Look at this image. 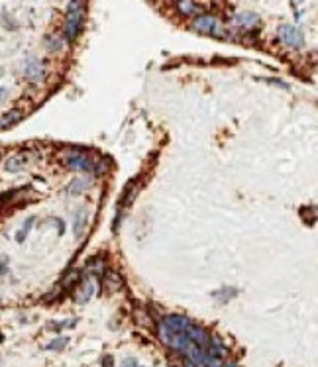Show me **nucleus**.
<instances>
[{"label":"nucleus","instance_id":"1","mask_svg":"<svg viewBox=\"0 0 318 367\" xmlns=\"http://www.w3.org/2000/svg\"><path fill=\"white\" fill-rule=\"evenodd\" d=\"M84 14H86L84 0H71L69 2L67 14H65V38L69 41H75L79 38L82 24H84Z\"/></svg>","mask_w":318,"mask_h":367},{"label":"nucleus","instance_id":"2","mask_svg":"<svg viewBox=\"0 0 318 367\" xmlns=\"http://www.w3.org/2000/svg\"><path fill=\"white\" fill-rule=\"evenodd\" d=\"M61 163L65 165L67 169H73V171H84V173H100L98 167H102L100 163H96L94 159H90L86 153H80V151H65L61 155Z\"/></svg>","mask_w":318,"mask_h":367},{"label":"nucleus","instance_id":"3","mask_svg":"<svg viewBox=\"0 0 318 367\" xmlns=\"http://www.w3.org/2000/svg\"><path fill=\"white\" fill-rule=\"evenodd\" d=\"M193 30L199 32V34H204V36H216V38H222V28L218 24V20L210 14H202V16H197L195 22H193Z\"/></svg>","mask_w":318,"mask_h":367},{"label":"nucleus","instance_id":"4","mask_svg":"<svg viewBox=\"0 0 318 367\" xmlns=\"http://www.w3.org/2000/svg\"><path fill=\"white\" fill-rule=\"evenodd\" d=\"M277 36H279V40L283 41L287 47H291V49H299V47H303V43H305L303 32H301L299 28H295V26H289V24L279 26Z\"/></svg>","mask_w":318,"mask_h":367},{"label":"nucleus","instance_id":"5","mask_svg":"<svg viewBox=\"0 0 318 367\" xmlns=\"http://www.w3.org/2000/svg\"><path fill=\"white\" fill-rule=\"evenodd\" d=\"M22 71H24V77L30 82H40L45 77V69H43L40 59H36V57H28L22 65Z\"/></svg>","mask_w":318,"mask_h":367},{"label":"nucleus","instance_id":"6","mask_svg":"<svg viewBox=\"0 0 318 367\" xmlns=\"http://www.w3.org/2000/svg\"><path fill=\"white\" fill-rule=\"evenodd\" d=\"M92 294H94V281L90 277H82L79 281V285H77V289H75V293H73L75 300L79 304H84V302H88L92 298Z\"/></svg>","mask_w":318,"mask_h":367},{"label":"nucleus","instance_id":"7","mask_svg":"<svg viewBox=\"0 0 318 367\" xmlns=\"http://www.w3.org/2000/svg\"><path fill=\"white\" fill-rule=\"evenodd\" d=\"M234 24L239 26V28L249 30V28H253V26L259 24V16L253 14V12H241V14H238V16L234 18Z\"/></svg>","mask_w":318,"mask_h":367},{"label":"nucleus","instance_id":"8","mask_svg":"<svg viewBox=\"0 0 318 367\" xmlns=\"http://www.w3.org/2000/svg\"><path fill=\"white\" fill-rule=\"evenodd\" d=\"M24 167H26V157L24 155H10L4 161V171H8V173H20Z\"/></svg>","mask_w":318,"mask_h":367},{"label":"nucleus","instance_id":"9","mask_svg":"<svg viewBox=\"0 0 318 367\" xmlns=\"http://www.w3.org/2000/svg\"><path fill=\"white\" fill-rule=\"evenodd\" d=\"M20 120H22V112H20V110H10V112L2 114V116H0V132L12 128L14 124H18Z\"/></svg>","mask_w":318,"mask_h":367},{"label":"nucleus","instance_id":"10","mask_svg":"<svg viewBox=\"0 0 318 367\" xmlns=\"http://www.w3.org/2000/svg\"><path fill=\"white\" fill-rule=\"evenodd\" d=\"M34 222H36V218L34 216H30L24 224H22V228L18 230V234H16V242L18 244H22L26 238H28V234H30V230H32V226H34Z\"/></svg>","mask_w":318,"mask_h":367},{"label":"nucleus","instance_id":"11","mask_svg":"<svg viewBox=\"0 0 318 367\" xmlns=\"http://www.w3.org/2000/svg\"><path fill=\"white\" fill-rule=\"evenodd\" d=\"M177 10L183 16H193L197 12V4L193 0H177Z\"/></svg>","mask_w":318,"mask_h":367},{"label":"nucleus","instance_id":"12","mask_svg":"<svg viewBox=\"0 0 318 367\" xmlns=\"http://www.w3.org/2000/svg\"><path fill=\"white\" fill-rule=\"evenodd\" d=\"M86 187H88V183H86L84 179H73L71 185H69V189H67V193L73 195V197H77V195H80Z\"/></svg>","mask_w":318,"mask_h":367},{"label":"nucleus","instance_id":"13","mask_svg":"<svg viewBox=\"0 0 318 367\" xmlns=\"http://www.w3.org/2000/svg\"><path fill=\"white\" fill-rule=\"evenodd\" d=\"M45 45H47L49 51H59L63 47V41H61L59 36H47L45 38Z\"/></svg>","mask_w":318,"mask_h":367},{"label":"nucleus","instance_id":"14","mask_svg":"<svg viewBox=\"0 0 318 367\" xmlns=\"http://www.w3.org/2000/svg\"><path fill=\"white\" fill-rule=\"evenodd\" d=\"M84 222H86V214H84L82 210H79V212L75 214V226H73V228H75V234H77V236H80V234H82Z\"/></svg>","mask_w":318,"mask_h":367},{"label":"nucleus","instance_id":"15","mask_svg":"<svg viewBox=\"0 0 318 367\" xmlns=\"http://www.w3.org/2000/svg\"><path fill=\"white\" fill-rule=\"evenodd\" d=\"M67 342H69L67 338H57L55 342L47 344V346H45V350H63V348L67 346Z\"/></svg>","mask_w":318,"mask_h":367},{"label":"nucleus","instance_id":"16","mask_svg":"<svg viewBox=\"0 0 318 367\" xmlns=\"http://www.w3.org/2000/svg\"><path fill=\"white\" fill-rule=\"evenodd\" d=\"M49 222H53L57 228H59V234H65V224H63V220H57V218H51Z\"/></svg>","mask_w":318,"mask_h":367},{"label":"nucleus","instance_id":"17","mask_svg":"<svg viewBox=\"0 0 318 367\" xmlns=\"http://www.w3.org/2000/svg\"><path fill=\"white\" fill-rule=\"evenodd\" d=\"M6 267H8V259L0 255V275H4V273H6Z\"/></svg>","mask_w":318,"mask_h":367},{"label":"nucleus","instance_id":"18","mask_svg":"<svg viewBox=\"0 0 318 367\" xmlns=\"http://www.w3.org/2000/svg\"><path fill=\"white\" fill-rule=\"evenodd\" d=\"M102 367H114L112 356H104V360H102Z\"/></svg>","mask_w":318,"mask_h":367},{"label":"nucleus","instance_id":"19","mask_svg":"<svg viewBox=\"0 0 318 367\" xmlns=\"http://www.w3.org/2000/svg\"><path fill=\"white\" fill-rule=\"evenodd\" d=\"M122 367H138V364H136V360H126Z\"/></svg>","mask_w":318,"mask_h":367},{"label":"nucleus","instance_id":"20","mask_svg":"<svg viewBox=\"0 0 318 367\" xmlns=\"http://www.w3.org/2000/svg\"><path fill=\"white\" fill-rule=\"evenodd\" d=\"M2 98H6V88H4V86H0V100H2Z\"/></svg>","mask_w":318,"mask_h":367}]
</instances>
